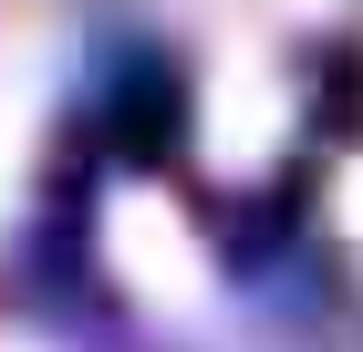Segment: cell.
Masks as SVG:
<instances>
[{"label": "cell", "mask_w": 363, "mask_h": 352, "mask_svg": "<svg viewBox=\"0 0 363 352\" xmlns=\"http://www.w3.org/2000/svg\"><path fill=\"white\" fill-rule=\"evenodd\" d=\"M114 280L145 300V311H208V249H197V228L167 208V197H125L114 208Z\"/></svg>", "instance_id": "cell-1"}, {"label": "cell", "mask_w": 363, "mask_h": 352, "mask_svg": "<svg viewBox=\"0 0 363 352\" xmlns=\"http://www.w3.org/2000/svg\"><path fill=\"white\" fill-rule=\"evenodd\" d=\"M280 125H291L280 73L259 52H228L218 73H208V156H218V166H259L280 145Z\"/></svg>", "instance_id": "cell-2"}, {"label": "cell", "mask_w": 363, "mask_h": 352, "mask_svg": "<svg viewBox=\"0 0 363 352\" xmlns=\"http://www.w3.org/2000/svg\"><path fill=\"white\" fill-rule=\"evenodd\" d=\"M21 176H31V83H21V73H0V217H11Z\"/></svg>", "instance_id": "cell-3"}, {"label": "cell", "mask_w": 363, "mask_h": 352, "mask_svg": "<svg viewBox=\"0 0 363 352\" xmlns=\"http://www.w3.org/2000/svg\"><path fill=\"white\" fill-rule=\"evenodd\" d=\"M0 352H31V342H0Z\"/></svg>", "instance_id": "cell-4"}]
</instances>
